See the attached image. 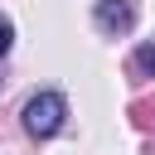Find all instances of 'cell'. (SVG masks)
<instances>
[{"mask_svg":"<svg viewBox=\"0 0 155 155\" xmlns=\"http://www.w3.org/2000/svg\"><path fill=\"white\" fill-rule=\"evenodd\" d=\"M10 44H15V29H10V19H0V53H10Z\"/></svg>","mask_w":155,"mask_h":155,"instance_id":"5","label":"cell"},{"mask_svg":"<svg viewBox=\"0 0 155 155\" xmlns=\"http://www.w3.org/2000/svg\"><path fill=\"white\" fill-rule=\"evenodd\" d=\"M63 116H68V102L58 97V92H39V97H29L24 102V131L29 136H53L58 126H63Z\"/></svg>","mask_w":155,"mask_h":155,"instance_id":"1","label":"cell"},{"mask_svg":"<svg viewBox=\"0 0 155 155\" xmlns=\"http://www.w3.org/2000/svg\"><path fill=\"white\" fill-rule=\"evenodd\" d=\"M131 121H136L140 131H155V102H150V97H140V102H131Z\"/></svg>","mask_w":155,"mask_h":155,"instance_id":"4","label":"cell"},{"mask_svg":"<svg viewBox=\"0 0 155 155\" xmlns=\"http://www.w3.org/2000/svg\"><path fill=\"white\" fill-rule=\"evenodd\" d=\"M131 73H136V78H155V44H140V48H136Z\"/></svg>","mask_w":155,"mask_h":155,"instance_id":"3","label":"cell"},{"mask_svg":"<svg viewBox=\"0 0 155 155\" xmlns=\"http://www.w3.org/2000/svg\"><path fill=\"white\" fill-rule=\"evenodd\" d=\"M92 19H97L102 34H126V29L136 24V10H131V0H97Z\"/></svg>","mask_w":155,"mask_h":155,"instance_id":"2","label":"cell"}]
</instances>
